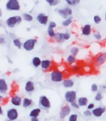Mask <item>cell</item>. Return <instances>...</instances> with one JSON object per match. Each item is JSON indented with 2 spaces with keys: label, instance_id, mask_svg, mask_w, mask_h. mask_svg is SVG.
Instances as JSON below:
<instances>
[{
  "label": "cell",
  "instance_id": "obj_1",
  "mask_svg": "<svg viewBox=\"0 0 106 121\" xmlns=\"http://www.w3.org/2000/svg\"><path fill=\"white\" fill-rule=\"evenodd\" d=\"M50 79L53 83H60L63 81V73L60 70H52L50 73Z\"/></svg>",
  "mask_w": 106,
  "mask_h": 121
},
{
  "label": "cell",
  "instance_id": "obj_2",
  "mask_svg": "<svg viewBox=\"0 0 106 121\" xmlns=\"http://www.w3.org/2000/svg\"><path fill=\"white\" fill-rule=\"evenodd\" d=\"M6 9L10 11H18L21 9V5L18 0H7Z\"/></svg>",
  "mask_w": 106,
  "mask_h": 121
},
{
  "label": "cell",
  "instance_id": "obj_3",
  "mask_svg": "<svg viewBox=\"0 0 106 121\" xmlns=\"http://www.w3.org/2000/svg\"><path fill=\"white\" fill-rule=\"evenodd\" d=\"M21 22H22V18L21 16H19V15H15V16H11L6 19V24L7 26L14 28L17 25L20 24Z\"/></svg>",
  "mask_w": 106,
  "mask_h": 121
},
{
  "label": "cell",
  "instance_id": "obj_4",
  "mask_svg": "<svg viewBox=\"0 0 106 121\" xmlns=\"http://www.w3.org/2000/svg\"><path fill=\"white\" fill-rule=\"evenodd\" d=\"M37 43V40L36 38H29V39L25 40L23 42V47L22 48L25 49V51H32L35 49V46Z\"/></svg>",
  "mask_w": 106,
  "mask_h": 121
},
{
  "label": "cell",
  "instance_id": "obj_5",
  "mask_svg": "<svg viewBox=\"0 0 106 121\" xmlns=\"http://www.w3.org/2000/svg\"><path fill=\"white\" fill-rule=\"evenodd\" d=\"M64 100L67 103L71 104L77 101V92L75 90H68L64 94Z\"/></svg>",
  "mask_w": 106,
  "mask_h": 121
},
{
  "label": "cell",
  "instance_id": "obj_6",
  "mask_svg": "<svg viewBox=\"0 0 106 121\" xmlns=\"http://www.w3.org/2000/svg\"><path fill=\"white\" fill-rule=\"evenodd\" d=\"M39 106L44 110H48L51 108V102L48 97L43 95L39 98Z\"/></svg>",
  "mask_w": 106,
  "mask_h": 121
},
{
  "label": "cell",
  "instance_id": "obj_7",
  "mask_svg": "<svg viewBox=\"0 0 106 121\" xmlns=\"http://www.w3.org/2000/svg\"><path fill=\"white\" fill-rule=\"evenodd\" d=\"M71 114V108L70 105L65 104L61 108V110L59 112V119L64 120L66 117H67Z\"/></svg>",
  "mask_w": 106,
  "mask_h": 121
},
{
  "label": "cell",
  "instance_id": "obj_8",
  "mask_svg": "<svg viewBox=\"0 0 106 121\" xmlns=\"http://www.w3.org/2000/svg\"><path fill=\"white\" fill-rule=\"evenodd\" d=\"M6 118L11 121H15L18 118V111L15 108H11L6 111Z\"/></svg>",
  "mask_w": 106,
  "mask_h": 121
},
{
  "label": "cell",
  "instance_id": "obj_9",
  "mask_svg": "<svg viewBox=\"0 0 106 121\" xmlns=\"http://www.w3.org/2000/svg\"><path fill=\"white\" fill-rule=\"evenodd\" d=\"M58 14H59L62 18L66 19L69 18V17H71V15H72L73 11L70 7L66 6V7H63V8H61V9L58 10Z\"/></svg>",
  "mask_w": 106,
  "mask_h": 121
},
{
  "label": "cell",
  "instance_id": "obj_10",
  "mask_svg": "<svg viewBox=\"0 0 106 121\" xmlns=\"http://www.w3.org/2000/svg\"><path fill=\"white\" fill-rule=\"evenodd\" d=\"M105 112H106V108L105 107H101V106L100 107L94 108L92 110L93 116L96 118L101 117V116H102Z\"/></svg>",
  "mask_w": 106,
  "mask_h": 121
},
{
  "label": "cell",
  "instance_id": "obj_11",
  "mask_svg": "<svg viewBox=\"0 0 106 121\" xmlns=\"http://www.w3.org/2000/svg\"><path fill=\"white\" fill-rule=\"evenodd\" d=\"M36 21L40 25H47V23L48 22V16L44 13H40L36 15Z\"/></svg>",
  "mask_w": 106,
  "mask_h": 121
},
{
  "label": "cell",
  "instance_id": "obj_12",
  "mask_svg": "<svg viewBox=\"0 0 106 121\" xmlns=\"http://www.w3.org/2000/svg\"><path fill=\"white\" fill-rule=\"evenodd\" d=\"M22 100L23 98H21L18 95H14L10 98V103L15 107H19V106L22 105Z\"/></svg>",
  "mask_w": 106,
  "mask_h": 121
},
{
  "label": "cell",
  "instance_id": "obj_13",
  "mask_svg": "<svg viewBox=\"0 0 106 121\" xmlns=\"http://www.w3.org/2000/svg\"><path fill=\"white\" fill-rule=\"evenodd\" d=\"M24 88H25V91L27 92V93H31V92L35 91V88H36L35 84H34V82L32 81H28L25 82Z\"/></svg>",
  "mask_w": 106,
  "mask_h": 121
},
{
  "label": "cell",
  "instance_id": "obj_14",
  "mask_svg": "<svg viewBox=\"0 0 106 121\" xmlns=\"http://www.w3.org/2000/svg\"><path fill=\"white\" fill-rule=\"evenodd\" d=\"M8 91V85L4 78L0 79V93L5 94Z\"/></svg>",
  "mask_w": 106,
  "mask_h": 121
},
{
  "label": "cell",
  "instance_id": "obj_15",
  "mask_svg": "<svg viewBox=\"0 0 106 121\" xmlns=\"http://www.w3.org/2000/svg\"><path fill=\"white\" fill-rule=\"evenodd\" d=\"M77 102L79 105L81 107H87L89 104V100L86 96H80L77 99Z\"/></svg>",
  "mask_w": 106,
  "mask_h": 121
},
{
  "label": "cell",
  "instance_id": "obj_16",
  "mask_svg": "<svg viewBox=\"0 0 106 121\" xmlns=\"http://www.w3.org/2000/svg\"><path fill=\"white\" fill-rule=\"evenodd\" d=\"M92 32V27L90 24H86L82 27V34L84 36H89L90 35Z\"/></svg>",
  "mask_w": 106,
  "mask_h": 121
},
{
  "label": "cell",
  "instance_id": "obj_17",
  "mask_svg": "<svg viewBox=\"0 0 106 121\" xmlns=\"http://www.w3.org/2000/svg\"><path fill=\"white\" fill-rule=\"evenodd\" d=\"M96 64L97 65H101L106 61V53H101L96 57Z\"/></svg>",
  "mask_w": 106,
  "mask_h": 121
},
{
  "label": "cell",
  "instance_id": "obj_18",
  "mask_svg": "<svg viewBox=\"0 0 106 121\" xmlns=\"http://www.w3.org/2000/svg\"><path fill=\"white\" fill-rule=\"evenodd\" d=\"M33 104V101H32V99L29 98V97H24L23 100H22V107L24 108H28L31 107Z\"/></svg>",
  "mask_w": 106,
  "mask_h": 121
},
{
  "label": "cell",
  "instance_id": "obj_19",
  "mask_svg": "<svg viewBox=\"0 0 106 121\" xmlns=\"http://www.w3.org/2000/svg\"><path fill=\"white\" fill-rule=\"evenodd\" d=\"M75 85V81L72 79H65L63 81V86L66 88H71Z\"/></svg>",
  "mask_w": 106,
  "mask_h": 121
},
{
  "label": "cell",
  "instance_id": "obj_20",
  "mask_svg": "<svg viewBox=\"0 0 106 121\" xmlns=\"http://www.w3.org/2000/svg\"><path fill=\"white\" fill-rule=\"evenodd\" d=\"M51 65V61L50 60L48 59H44V60H42L41 61V69L43 70H48L50 69V67Z\"/></svg>",
  "mask_w": 106,
  "mask_h": 121
},
{
  "label": "cell",
  "instance_id": "obj_21",
  "mask_svg": "<svg viewBox=\"0 0 106 121\" xmlns=\"http://www.w3.org/2000/svg\"><path fill=\"white\" fill-rule=\"evenodd\" d=\"M41 113V109L40 108H32L29 112V116L31 117H38Z\"/></svg>",
  "mask_w": 106,
  "mask_h": 121
},
{
  "label": "cell",
  "instance_id": "obj_22",
  "mask_svg": "<svg viewBox=\"0 0 106 121\" xmlns=\"http://www.w3.org/2000/svg\"><path fill=\"white\" fill-rule=\"evenodd\" d=\"M41 61H42V60H40V57H32V65L34 68H38V67H40L41 65Z\"/></svg>",
  "mask_w": 106,
  "mask_h": 121
},
{
  "label": "cell",
  "instance_id": "obj_23",
  "mask_svg": "<svg viewBox=\"0 0 106 121\" xmlns=\"http://www.w3.org/2000/svg\"><path fill=\"white\" fill-rule=\"evenodd\" d=\"M54 39H55L56 42H64V35H63V33H62V32H57V33L55 34V38H54Z\"/></svg>",
  "mask_w": 106,
  "mask_h": 121
},
{
  "label": "cell",
  "instance_id": "obj_24",
  "mask_svg": "<svg viewBox=\"0 0 106 121\" xmlns=\"http://www.w3.org/2000/svg\"><path fill=\"white\" fill-rule=\"evenodd\" d=\"M104 98V96H103V93L101 91H98L97 92H96V94H95L94 96V100L97 101V102H100L103 100Z\"/></svg>",
  "mask_w": 106,
  "mask_h": 121
},
{
  "label": "cell",
  "instance_id": "obj_25",
  "mask_svg": "<svg viewBox=\"0 0 106 121\" xmlns=\"http://www.w3.org/2000/svg\"><path fill=\"white\" fill-rule=\"evenodd\" d=\"M72 21H73V17L71 16V17H69V18H67L64 19V20L63 21V22H62V25L63 26H65V27H67L71 24V23H72Z\"/></svg>",
  "mask_w": 106,
  "mask_h": 121
},
{
  "label": "cell",
  "instance_id": "obj_26",
  "mask_svg": "<svg viewBox=\"0 0 106 121\" xmlns=\"http://www.w3.org/2000/svg\"><path fill=\"white\" fill-rule=\"evenodd\" d=\"M13 44L15 47H17L18 49H21V47H23V44L21 43V40L19 39V38H14V40H13Z\"/></svg>",
  "mask_w": 106,
  "mask_h": 121
},
{
  "label": "cell",
  "instance_id": "obj_27",
  "mask_svg": "<svg viewBox=\"0 0 106 121\" xmlns=\"http://www.w3.org/2000/svg\"><path fill=\"white\" fill-rule=\"evenodd\" d=\"M67 62L71 65L75 64V62H76V57H75V56L70 54L67 57Z\"/></svg>",
  "mask_w": 106,
  "mask_h": 121
},
{
  "label": "cell",
  "instance_id": "obj_28",
  "mask_svg": "<svg viewBox=\"0 0 106 121\" xmlns=\"http://www.w3.org/2000/svg\"><path fill=\"white\" fill-rule=\"evenodd\" d=\"M66 3L68 4L69 6H75L77 5H79L81 2V0H65Z\"/></svg>",
  "mask_w": 106,
  "mask_h": 121
},
{
  "label": "cell",
  "instance_id": "obj_29",
  "mask_svg": "<svg viewBox=\"0 0 106 121\" xmlns=\"http://www.w3.org/2000/svg\"><path fill=\"white\" fill-rule=\"evenodd\" d=\"M22 18L24 20H25L26 22H32L33 20V17L30 14H28V13H24L22 14Z\"/></svg>",
  "mask_w": 106,
  "mask_h": 121
},
{
  "label": "cell",
  "instance_id": "obj_30",
  "mask_svg": "<svg viewBox=\"0 0 106 121\" xmlns=\"http://www.w3.org/2000/svg\"><path fill=\"white\" fill-rule=\"evenodd\" d=\"M47 34H48V36L50 37V38H54L55 36V30H54L53 28H51V27H47Z\"/></svg>",
  "mask_w": 106,
  "mask_h": 121
},
{
  "label": "cell",
  "instance_id": "obj_31",
  "mask_svg": "<svg viewBox=\"0 0 106 121\" xmlns=\"http://www.w3.org/2000/svg\"><path fill=\"white\" fill-rule=\"evenodd\" d=\"M79 120V115L76 113H71L68 116V121H78Z\"/></svg>",
  "mask_w": 106,
  "mask_h": 121
},
{
  "label": "cell",
  "instance_id": "obj_32",
  "mask_svg": "<svg viewBox=\"0 0 106 121\" xmlns=\"http://www.w3.org/2000/svg\"><path fill=\"white\" fill-rule=\"evenodd\" d=\"M71 54H72V55H74V56H76L79 54V47H76V46H74V47H71Z\"/></svg>",
  "mask_w": 106,
  "mask_h": 121
},
{
  "label": "cell",
  "instance_id": "obj_33",
  "mask_svg": "<svg viewBox=\"0 0 106 121\" xmlns=\"http://www.w3.org/2000/svg\"><path fill=\"white\" fill-rule=\"evenodd\" d=\"M90 89H91V92H97L100 89V87L97 85V84H92L91 86H90Z\"/></svg>",
  "mask_w": 106,
  "mask_h": 121
},
{
  "label": "cell",
  "instance_id": "obj_34",
  "mask_svg": "<svg viewBox=\"0 0 106 121\" xmlns=\"http://www.w3.org/2000/svg\"><path fill=\"white\" fill-rule=\"evenodd\" d=\"M82 114L86 117H91L93 116V113H92V111L91 110H89V109H86L85 111H83Z\"/></svg>",
  "mask_w": 106,
  "mask_h": 121
},
{
  "label": "cell",
  "instance_id": "obj_35",
  "mask_svg": "<svg viewBox=\"0 0 106 121\" xmlns=\"http://www.w3.org/2000/svg\"><path fill=\"white\" fill-rule=\"evenodd\" d=\"M94 21L96 24H100L101 22V18L99 16V15H95L94 17Z\"/></svg>",
  "mask_w": 106,
  "mask_h": 121
},
{
  "label": "cell",
  "instance_id": "obj_36",
  "mask_svg": "<svg viewBox=\"0 0 106 121\" xmlns=\"http://www.w3.org/2000/svg\"><path fill=\"white\" fill-rule=\"evenodd\" d=\"M71 104V107L73 108H75V109H79L80 108V106L79 105V104H78L77 101H75V102L71 103V104Z\"/></svg>",
  "mask_w": 106,
  "mask_h": 121
},
{
  "label": "cell",
  "instance_id": "obj_37",
  "mask_svg": "<svg viewBox=\"0 0 106 121\" xmlns=\"http://www.w3.org/2000/svg\"><path fill=\"white\" fill-rule=\"evenodd\" d=\"M63 35H64L65 41H67L71 38V34L69 33V32H65V33H63Z\"/></svg>",
  "mask_w": 106,
  "mask_h": 121
},
{
  "label": "cell",
  "instance_id": "obj_38",
  "mask_svg": "<svg viewBox=\"0 0 106 121\" xmlns=\"http://www.w3.org/2000/svg\"><path fill=\"white\" fill-rule=\"evenodd\" d=\"M48 26L51 27V28H53V29H55V28L57 26V25H56V22L54 21H51L50 22H49L48 24Z\"/></svg>",
  "mask_w": 106,
  "mask_h": 121
},
{
  "label": "cell",
  "instance_id": "obj_39",
  "mask_svg": "<svg viewBox=\"0 0 106 121\" xmlns=\"http://www.w3.org/2000/svg\"><path fill=\"white\" fill-rule=\"evenodd\" d=\"M94 36V38H96L97 40H101V38H102V37H101V34L99 33V32H97V33H95Z\"/></svg>",
  "mask_w": 106,
  "mask_h": 121
},
{
  "label": "cell",
  "instance_id": "obj_40",
  "mask_svg": "<svg viewBox=\"0 0 106 121\" xmlns=\"http://www.w3.org/2000/svg\"><path fill=\"white\" fill-rule=\"evenodd\" d=\"M86 108H87V109L91 110V111H92V110L95 108V104H94V103H90V104H89L87 105V107H86Z\"/></svg>",
  "mask_w": 106,
  "mask_h": 121
},
{
  "label": "cell",
  "instance_id": "obj_41",
  "mask_svg": "<svg viewBox=\"0 0 106 121\" xmlns=\"http://www.w3.org/2000/svg\"><path fill=\"white\" fill-rule=\"evenodd\" d=\"M5 42H6V40H5V38H4V37L1 36V37H0V44L4 45V44H5Z\"/></svg>",
  "mask_w": 106,
  "mask_h": 121
},
{
  "label": "cell",
  "instance_id": "obj_42",
  "mask_svg": "<svg viewBox=\"0 0 106 121\" xmlns=\"http://www.w3.org/2000/svg\"><path fill=\"white\" fill-rule=\"evenodd\" d=\"M45 1H46L47 3H48L49 5H50V6H52V4L54 3V2H55V0H45Z\"/></svg>",
  "mask_w": 106,
  "mask_h": 121
},
{
  "label": "cell",
  "instance_id": "obj_43",
  "mask_svg": "<svg viewBox=\"0 0 106 121\" xmlns=\"http://www.w3.org/2000/svg\"><path fill=\"white\" fill-rule=\"evenodd\" d=\"M30 121H40V120L38 119V117H31Z\"/></svg>",
  "mask_w": 106,
  "mask_h": 121
},
{
  "label": "cell",
  "instance_id": "obj_44",
  "mask_svg": "<svg viewBox=\"0 0 106 121\" xmlns=\"http://www.w3.org/2000/svg\"><path fill=\"white\" fill-rule=\"evenodd\" d=\"M0 115L2 116H3V108L2 107H0Z\"/></svg>",
  "mask_w": 106,
  "mask_h": 121
},
{
  "label": "cell",
  "instance_id": "obj_45",
  "mask_svg": "<svg viewBox=\"0 0 106 121\" xmlns=\"http://www.w3.org/2000/svg\"><path fill=\"white\" fill-rule=\"evenodd\" d=\"M73 69H74L75 70H77V69H79V68L78 66H74V67H73Z\"/></svg>",
  "mask_w": 106,
  "mask_h": 121
},
{
  "label": "cell",
  "instance_id": "obj_46",
  "mask_svg": "<svg viewBox=\"0 0 106 121\" xmlns=\"http://www.w3.org/2000/svg\"><path fill=\"white\" fill-rule=\"evenodd\" d=\"M5 121H11V120H10L9 119H7V118H6V120H5Z\"/></svg>",
  "mask_w": 106,
  "mask_h": 121
},
{
  "label": "cell",
  "instance_id": "obj_47",
  "mask_svg": "<svg viewBox=\"0 0 106 121\" xmlns=\"http://www.w3.org/2000/svg\"><path fill=\"white\" fill-rule=\"evenodd\" d=\"M105 21H106V13H105Z\"/></svg>",
  "mask_w": 106,
  "mask_h": 121
}]
</instances>
